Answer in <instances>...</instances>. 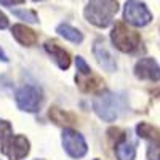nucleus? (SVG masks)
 Wrapping results in <instances>:
<instances>
[{
    "label": "nucleus",
    "instance_id": "18",
    "mask_svg": "<svg viewBox=\"0 0 160 160\" xmlns=\"http://www.w3.org/2000/svg\"><path fill=\"white\" fill-rule=\"evenodd\" d=\"M13 136V127L10 122L0 118V146H3Z\"/></svg>",
    "mask_w": 160,
    "mask_h": 160
},
{
    "label": "nucleus",
    "instance_id": "5",
    "mask_svg": "<svg viewBox=\"0 0 160 160\" xmlns=\"http://www.w3.org/2000/svg\"><path fill=\"white\" fill-rule=\"evenodd\" d=\"M123 21L133 28H146L152 21V13L142 0H127L123 7Z\"/></svg>",
    "mask_w": 160,
    "mask_h": 160
},
{
    "label": "nucleus",
    "instance_id": "13",
    "mask_svg": "<svg viewBox=\"0 0 160 160\" xmlns=\"http://www.w3.org/2000/svg\"><path fill=\"white\" fill-rule=\"evenodd\" d=\"M11 34L16 38V42L24 45V47H34L38 42V35L31 28H28L26 24H13Z\"/></svg>",
    "mask_w": 160,
    "mask_h": 160
},
{
    "label": "nucleus",
    "instance_id": "6",
    "mask_svg": "<svg viewBox=\"0 0 160 160\" xmlns=\"http://www.w3.org/2000/svg\"><path fill=\"white\" fill-rule=\"evenodd\" d=\"M61 142L64 151L72 158H82L88 152V146L85 138L74 128H64L61 135Z\"/></svg>",
    "mask_w": 160,
    "mask_h": 160
},
{
    "label": "nucleus",
    "instance_id": "10",
    "mask_svg": "<svg viewBox=\"0 0 160 160\" xmlns=\"http://www.w3.org/2000/svg\"><path fill=\"white\" fill-rule=\"evenodd\" d=\"M115 157L117 160H135L136 157V141L130 133H122L115 139Z\"/></svg>",
    "mask_w": 160,
    "mask_h": 160
},
{
    "label": "nucleus",
    "instance_id": "17",
    "mask_svg": "<svg viewBox=\"0 0 160 160\" xmlns=\"http://www.w3.org/2000/svg\"><path fill=\"white\" fill-rule=\"evenodd\" d=\"M13 15H15L16 18H19V19H22V21H26V22H31V24H35V22H38V16H37V13L35 11H32V10H15L13 11Z\"/></svg>",
    "mask_w": 160,
    "mask_h": 160
},
{
    "label": "nucleus",
    "instance_id": "25",
    "mask_svg": "<svg viewBox=\"0 0 160 160\" xmlns=\"http://www.w3.org/2000/svg\"><path fill=\"white\" fill-rule=\"evenodd\" d=\"M95 160H99V158H95Z\"/></svg>",
    "mask_w": 160,
    "mask_h": 160
},
{
    "label": "nucleus",
    "instance_id": "16",
    "mask_svg": "<svg viewBox=\"0 0 160 160\" xmlns=\"http://www.w3.org/2000/svg\"><path fill=\"white\" fill-rule=\"evenodd\" d=\"M56 32L61 37H64L66 40L72 42V43H82L83 42V34L80 32L78 29H75L74 26H71V24H66V22L59 24L56 28Z\"/></svg>",
    "mask_w": 160,
    "mask_h": 160
},
{
    "label": "nucleus",
    "instance_id": "3",
    "mask_svg": "<svg viewBox=\"0 0 160 160\" xmlns=\"http://www.w3.org/2000/svg\"><path fill=\"white\" fill-rule=\"evenodd\" d=\"M93 109L104 122H115L122 112V101L115 93L109 90H101L93 98Z\"/></svg>",
    "mask_w": 160,
    "mask_h": 160
},
{
    "label": "nucleus",
    "instance_id": "24",
    "mask_svg": "<svg viewBox=\"0 0 160 160\" xmlns=\"http://www.w3.org/2000/svg\"><path fill=\"white\" fill-rule=\"evenodd\" d=\"M157 160H160V154H158V158H157Z\"/></svg>",
    "mask_w": 160,
    "mask_h": 160
},
{
    "label": "nucleus",
    "instance_id": "14",
    "mask_svg": "<svg viewBox=\"0 0 160 160\" xmlns=\"http://www.w3.org/2000/svg\"><path fill=\"white\" fill-rule=\"evenodd\" d=\"M102 80H101V77H98V75H95V74H90V75H80V74H77V85H78V88L82 90V91H85V93H93V91H101V88H102Z\"/></svg>",
    "mask_w": 160,
    "mask_h": 160
},
{
    "label": "nucleus",
    "instance_id": "12",
    "mask_svg": "<svg viewBox=\"0 0 160 160\" xmlns=\"http://www.w3.org/2000/svg\"><path fill=\"white\" fill-rule=\"evenodd\" d=\"M136 133H138L139 138L149 141V151H152V149L158 151L160 149V130H157L154 125L141 122L136 127Z\"/></svg>",
    "mask_w": 160,
    "mask_h": 160
},
{
    "label": "nucleus",
    "instance_id": "23",
    "mask_svg": "<svg viewBox=\"0 0 160 160\" xmlns=\"http://www.w3.org/2000/svg\"><path fill=\"white\" fill-rule=\"evenodd\" d=\"M32 2H43V0H32Z\"/></svg>",
    "mask_w": 160,
    "mask_h": 160
},
{
    "label": "nucleus",
    "instance_id": "9",
    "mask_svg": "<svg viewBox=\"0 0 160 160\" xmlns=\"http://www.w3.org/2000/svg\"><path fill=\"white\" fill-rule=\"evenodd\" d=\"M93 55H95L98 64L104 71L108 72H114L117 69V62H115V56L112 55V51L108 48V45L104 43L102 38L95 40L93 43Z\"/></svg>",
    "mask_w": 160,
    "mask_h": 160
},
{
    "label": "nucleus",
    "instance_id": "2",
    "mask_svg": "<svg viewBox=\"0 0 160 160\" xmlns=\"http://www.w3.org/2000/svg\"><path fill=\"white\" fill-rule=\"evenodd\" d=\"M111 40L112 45L122 53L135 55V53H139V50L142 48V40L139 32L128 28L125 22H115L111 32Z\"/></svg>",
    "mask_w": 160,
    "mask_h": 160
},
{
    "label": "nucleus",
    "instance_id": "15",
    "mask_svg": "<svg viewBox=\"0 0 160 160\" xmlns=\"http://www.w3.org/2000/svg\"><path fill=\"white\" fill-rule=\"evenodd\" d=\"M48 115L56 125H61V127H66V128H71V125H74L77 122L74 114H71L68 111H62L59 108H51Z\"/></svg>",
    "mask_w": 160,
    "mask_h": 160
},
{
    "label": "nucleus",
    "instance_id": "20",
    "mask_svg": "<svg viewBox=\"0 0 160 160\" xmlns=\"http://www.w3.org/2000/svg\"><path fill=\"white\" fill-rule=\"evenodd\" d=\"M26 3V0H0V5L3 7H15V5H22Z\"/></svg>",
    "mask_w": 160,
    "mask_h": 160
},
{
    "label": "nucleus",
    "instance_id": "22",
    "mask_svg": "<svg viewBox=\"0 0 160 160\" xmlns=\"http://www.w3.org/2000/svg\"><path fill=\"white\" fill-rule=\"evenodd\" d=\"M0 59H2V61H8V58H7V55L3 53V50H2V48H0Z\"/></svg>",
    "mask_w": 160,
    "mask_h": 160
},
{
    "label": "nucleus",
    "instance_id": "11",
    "mask_svg": "<svg viewBox=\"0 0 160 160\" xmlns=\"http://www.w3.org/2000/svg\"><path fill=\"white\" fill-rule=\"evenodd\" d=\"M43 47H45L47 53L53 58V61L59 66V69L66 71V69L71 66V55L68 53V50H64V48L56 42V40H47Z\"/></svg>",
    "mask_w": 160,
    "mask_h": 160
},
{
    "label": "nucleus",
    "instance_id": "21",
    "mask_svg": "<svg viewBox=\"0 0 160 160\" xmlns=\"http://www.w3.org/2000/svg\"><path fill=\"white\" fill-rule=\"evenodd\" d=\"M10 26V21H8V16L5 15L3 11H0V29H7Z\"/></svg>",
    "mask_w": 160,
    "mask_h": 160
},
{
    "label": "nucleus",
    "instance_id": "1",
    "mask_svg": "<svg viewBox=\"0 0 160 160\" xmlns=\"http://www.w3.org/2000/svg\"><path fill=\"white\" fill-rule=\"evenodd\" d=\"M117 11H118L117 0H90L83 10V15L88 22H91L99 29H104L114 24Z\"/></svg>",
    "mask_w": 160,
    "mask_h": 160
},
{
    "label": "nucleus",
    "instance_id": "4",
    "mask_svg": "<svg viewBox=\"0 0 160 160\" xmlns=\"http://www.w3.org/2000/svg\"><path fill=\"white\" fill-rule=\"evenodd\" d=\"M43 99H45V96H43L42 88L37 87V85H32V83L22 85L15 93L16 106L21 111H26V112L40 111V108H42V104H43Z\"/></svg>",
    "mask_w": 160,
    "mask_h": 160
},
{
    "label": "nucleus",
    "instance_id": "19",
    "mask_svg": "<svg viewBox=\"0 0 160 160\" xmlns=\"http://www.w3.org/2000/svg\"><path fill=\"white\" fill-rule=\"evenodd\" d=\"M75 68H77V74H80V75H90L93 72L91 68H90V64L82 56H77L75 58Z\"/></svg>",
    "mask_w": 160,
    "mask_h": 160
},
{
    "label": "nucleus",
    "instance_id": "7",
    "mask_svg": "<svg viewBox=\"0 0 160 160\" xmlns=\"http://www.w3.org/2000/svg\"><path fill=\"white\" fill-rule=\"evenodd\" d=\"M2 148V152L10 158V160H21L31 151V144L28 141V138L22 135H13Z\"/></svg>",
    "mask_w": 160,
    "mask_h": 160
},
{
    "label": "nucleus",
    "instance_id": "8",
    "mask_svg": "<svg viewBox=\"0 0 160 160\" xmlns=\"http://www.w3.org/2000/svg\"><path fill=\"white\" fill-rule=\"evenodd\" d=\"M135 75L146 82H160V66L154 58H141L135 66Z\"/></svg>",
    "mask_w": 160,
    "mask_h": 160
}]
</instances>
